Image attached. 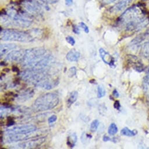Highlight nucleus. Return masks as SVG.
<instances>
[{
	"instance_id": "nucleus-11",
	"label": "nucleus",
	"mask_w": 149,
	"mask_h": 149,
	"mask_svg": "<svg viewBox=\"0 0 149 149\" xmlns=\"http://www.w3.org/2000/svg\"><path fill=\"white\" fill-rule=\"evenodd\" d=\"M34 95L33 90H28L26 91H25L23 94H22L20 95H18L17 101L19 102H24L31 97H32Z\"/></svg>"
},
{
	"instance_id": "nucleus-24",
	"label": "nucleus",
	"mask_w": 149,
	"mask_h": 149,
	"mask_svg": "<svg viewBox=\"0 0 149 149\" xmlns=\"http://www.w3.org/2000/svg\"><path fill=\"white\" fill-rule=\"evenodd\" d=\"M15 123L14 120H13V118H11V117H9L8 119V124H7V126L10 127L13 125H14Z\"/></svg>"
},
{
	"instance_id": "nucleus-9",
	"label": "nucleus",
	"mask_w": 149,
	"mask_h": 149,
	"mask_svg": "<svg viewBox=\"0 0 149 149\" xmlns=\"http://www.w3.org/2000/svg\"><path fill=\"white\" fill-rule=\"evenodd\" d=\"M131 2V0H120L111 8L112 12L118 13L123 10Z\"/></svg>"
},
{
	"instance_id": "nucleus-26",
	"label": "nucleus",
	"mask_w": 149,
	"mask_h": 149,
	"mask_svg": "<svg viewBox=\"0 0 149 149\" xmlns=\"http://www.w3.org/2000/svg\"><path fill=\"white\" fill-rule=\"evenodd\" d=\"M112 95L115 98H118L119 97V94L116 90H113V91L112 93Z\"/></svg>"
},
{
	"instance_id": "nucleus-1",
	"label": "nucleus",
	"mask_w": 149,
	"mask_h": 149,
	"mask_svg": "<svg viewBox=\"0 0 149 149\" xmlns=\"http://www.w3.org/2000/svg\"><path fill=\"white\" fill-rule=\"evenodd\" d=\"M58 95L54 93H49L38 97L32 105V109L35 112H43L52 109L59 104Z\"/></svg>"
},
{
	"instance_id": "nucleus-6",
	"label": "nucleus",
	"mask_w": 149,
	"mask_h": 149,
	"mask_svg": "<svg viewBox=\"0 0 149 149\" xmlns=\"http://www.w3.org/2000/svg\"><path fill=\"white\" fill-rule=\"evenodd\" d=\"M45 141V138H39L37 139H32V140H26L24 142L18 144L17 146V148H34L37 146H40Z\"/></svg>"
},
{
	"instance_id": "nucleus-13",
	"label": "nucleus",
	"mask_w": 149,
	"mask_h": 149,
	"mask_svg": "<svg viewBox=\"0 0 149 149\" xmlns=\"http://www.w3.org/2000/svg\"><path fill=\"white\" fill-rule=\"evenodd\" d=\"M77 141V136L76 133H74L71 135L67 137V144L70 147L72 148L75 146V144Z\"/></svg>"
},
{
	"instance_id": "nucleus-19",
	"label": "nucleus",
	"mask_w": 149,
	"mask_h": 149,
	"mask_svg": "<svg viewBox=\"0 0 149 149\" xmlns=\"http://www.w3.org/2000/svg\"><path fill=\"white\" fill-rule=\"evenodd\" d=\"M65 40H66V41H67L69 44H70L71 46H74V45L76 44V40H75V39H74L72 36H67V37L65 38Z\"/></svg>"
},
{
	"instance_id": "nucleus-7",
	"label": "nucleus",
	"mask_w": 149,
	"mask_h": 149,
	"mask_svg": "<svg viewBox=\"0 0 149 149\" xmlns=\"http://www.w3.org/2000/svg\"><path fill=\"white\" fill-rule=\"evenodd\" d=\"M100 52V55L103 60V61L108 64L111 67H115V65L114 64L115 63V60L113 57L111 56V55L107 52H106L104 49L101 48L99 50Z\"/></svg>"
},
{
	"instance_id": "nucleus-3",
	"label": "nucleus",
	"mask_w": 149,
	"mask_h": 149,
	"mask_svg": "<svg viewBox=\"0 0 149 149\" xmlns=\"http://www.w3.org/2000/svg\"><path fill=\"white\" fill-rule=\"evenodd\" d=\"M46 50L40 47L26 49L25 54L21 64L24 67H28L29 68L43 57L46 54Z\"/></svg>"
},
{
	"instance_id": "nucleus-30",
	"label": "nucleus",
	"mask_w": 149,
	"mask_h": 149,
	"mask_svg": "<svg viewBox=\"0 0 149 149\" xmlns=\"http://www.w3.org/2000/svg\"><path fill=\"white\" fill-rule=\"evenodd\" d=\"M12 70H13V71H14V72H19V68L18 67H17V66H15V65L13 67Z\"/></svg>"
},
{
	"instance_id": "nucleus-23",
	"label": "nucleus",
	"mask_w": 149,
	"mask_h": 149,
	"mask_svg": "<svg viewBox=\"0 0 149 149\" xmlns=\"http://www.w3.org/2000/svg\"><path fill=\"white\" fill-rule=\"evenodd\" d=\"M44 3H47V4H54L57 3L59 0H40Z\"/></svg>"
},
{
	"instance_id": "nucleus-12",
	"label": "nucleus",
	"mask_w": 149,
	"mask_h": 149,
	"mask_svg": "<svg viewBox=\"0 0 149 149\" xmlns=\"http://www.w3.org/2000/svg\"><path fill=\"white\" fill-rule=\"evenodd\" d=\"M78 96H79V93L77 91H73L70 93V96L67 100L68 107H70L74 102H76V101L78 98Z\"/></svg>"
},
{
	"instance_id": "nucleus-31",
	"label": "nucleus",
	"mask_w": 149,
	"mask_h": 149,
	"mask_svg": "<svg viewBox=\"0 0 149 149\" xmlns=\"http://www.w3.org/2000/svg\"><path fill=\"white\" fill-rule=\"evenodd\" d=\"M7 15V11L4 9H2L1 10V15Z\"/></svg>"
},
{
	"instance_id": "nucleus-22",
	"label": "nucleus",
	"mask_w": 149,
	"mask_h": 149,
	"mask_svg": "<svg viewBox=\"0 0 149 149\" xmlns=\"http://www.w3.org/2000/svg\"><path fill=\"white\" fill-rule=\"evenodd\" d=\"M72 31L74 33L77 35H79L80 33V31L79 28L77 25H73L72 26Z\"/></svg>"
},
{
	"instance_id": "nucleus-18",
	"label": "nucleus",
	"mask_w": 149,
	"mask_h": 149,
	"mask_svg": "<svg viewBox=\"0 0 149 149\" xmlns=\"http://www.w3.org/2000/svg\"><path fill=\"white\" fill-rule=\"evenodd\" d=\"M77 68L75 67H71L68 70V77L71 78L76 75Z\"/></svg>"
},
{
	"instance_id": "nucleus-15",
	"label": "nucleus",
	"mask_w": 149,
	"mask_h": 149,
	"mask_svg": "<svg viewBox=\"0 0 149 149\" xmlns=\"http://www.w3.org/2000/svg\"><path fill=\"white\" fill-rule=\"evenodd\" d=\"M108 133L110 136H113V135L116 134L118 131V129L116 125L114 123H111L108 127Z\"/></svg>"
},
{
	"instance_id": "nucleus-27",
	"label": "nucleus",
	"mask_w": 149,
	"mask_h": 149,
	"mask_svg": "<svg viewBox=\"0 0 149 149\" xmlns=\"http://www.w3.org/2000/svg\"><path fill=\"white\" fill-rule=\"evenodd\" d=\"M115 1H116V0H102V2L105 4H109Z\"/></svg>"
},
{
	"instance_id": "nucleus-14",
	"label": "nucleus",
	"mask_w": 149,
	"mask_h": 149,
	"mask_svg": "<svg viewBox=\"0 0 149 149\" xmlns=\"http://www.w3.org/2000/svg\"><path fill=\"white\" fill-rule=\"evenodd\" d=\"M120 133L122 135L125 136H128V137H132L136 135V132H134L133 130H131L129 129L128 127H125L123 128L120 132Z\"/></svg>"
},
{
	"instance_id": "nucleus-5",
	"label": "nucleus",
	"mask_w": 149,
	"mask_h": 149,
	"mask_svg": "<svg viewBox=\"0 0 149 149\" xmlns=\"http://www.w3.org/2000/svg\"><path fill=\"white\" fill-rule=\"evenodd\" d=\"M26 49H20L18 50H14L7 56L6 60L16 61L19 63H21L24 56L25 54Z\"/></svg>"
},
{
	"instance_id": "nucleus-28",
	"label": "nucleus",
	"mask_w": 149,
	"mask_h": 149,
	"mask_svg": "<svg viewBox=\"0 0 149 149\" xmlns=\"http://www.w3.org/2000/svg\"><path fill=\"white\" fill-rule=\"evenodd\" d=\"M110 140H113V139H111L109 136H107L106 134L104 136V137H103V141H110Z\"/></svg>"
},
{
	"instance_id": "nucleus-33",
	"label": "nucleus",
	"mask_w": 149,
	"mask_h": 149,
	"mask_svg": "<svg viewBox=\"0 0 149 149\" xmlns=\"http://www.w3.org/2000/svg\"><path fill=\"white\" fill-rule=\"evenodd\" d=\"M5 62H6V61H1V66H3V65H6L7 64H6Z\"/></svg>"
},
{
	"instance_id": "nucleus-10",
	"label": "nucleus",
	"mask_w": 149,
	"mask_h": 149,
	"mask_svg": "<svg viewBox=\"0 0 149 149\" xmlns=\"http://www.w3.org/2000/svg\"><path fill=\"white\" fill-rule=\"evenodd\" d=\"M80 57V53L75 49L70 50L66 54V59L70 62L77 61Z\"/></svg>"
},
{
	"instance_id": "nucleus-8",
	"label": "nucleus",
	"mask_w": 149,
	"mask_h": 149,
	"mask_svg": "<svg viewBox=\"0 0 149 149\" xmlns=\"http://www.w3.org/2000/svg\"><path fill=\"white\" fill-rule=\"evenodd\" d=\"M17 45L14 43H4L1 44L0 46V56L1 58L3 57L4 55L7 54L10 51L16 49Z\"/></svg>"
},
{
	"instance_id": "nucleus-34",
	"label": "nucleus",
	"mask_w": 149,
	"mask_h": 149,
	"mask_svg": "<svg viewBox=\"0 0 149 149\" xmlns=\"http://www.w3.org/2000/svg\"><path fill=\"white\" fill-rule=\"evenodd\" d=\"M10 70L9 68H7L3 69V71H6V72H9Z\"/></svg>"
},
{
	"instance_id": "nucleus-20",
	"label": "nucleus",
	"mask_w": 149,
	"mask_h": 149,
	"mask_svg": "<svg viewBox=\"0 0 149 149\" xmlns=\"http://www.w3.org/2000/svg\"><path fill=\"white\" fill-rule=\"evenodd\" d=\"M80 26L83 29V30L84 31V32L86 33H88L89 32H90V30H89V28L87 26V25L83 22H81L80 23Z\"/></svg>"
},
{
	"instance_id": "nucleus-2",
	"label": "nucleus",
	"mask_w": 149,
	"mask_h": 149,
	"mask_svg": "<svg viewBox=\"0 0 149 149\" xmlns=\"http://www.w3.org/2000/svg\"><path fill=\"white\" fill-rule=\"evenodd\" d=\"M0 38L2 41L27 43L34 40L28 31H22L15 29H3L1 31Z\"/></svg>"
},
{
	"instance_id": "nucleus-21",
	"label": "nucleus",
	"mask_w": 149,
	"mask_h": 149,
	"mask_svg": "<svg viewBox=\"0 0 149 149\" xmlns=\"http://www.w3.org/2000/svg\"><path fill=\"white\" fill-rule=\"evenodd\" d=\"M57 116L55 115H53L51 116L49 118L48 122H49V123H52L56 122V121L57 120Z\"/></svg>"
},
{
	"instance_id": "nucleus-25",
	"label": "nucleus",
	"mask_w": 149,
	"mask_h": 149,
	"mask_svg": "<svg viewBox=\"0 0 149 149\" xmlns=\"http://www.w3.org/2000/svg\"><path fill=\"white\" fill-rule=\"evenodd\" d=\"M114 108L116 109H119V108H120V102H119V101H116L115 102Z\"/></svg>"
},
{
	"instance_id": "nucleus-29",
	"label": "nucleus",
	"mask_w": 149,
	"mask_h": 149,
	"mask_svg": "<svg viewBox=\"0 0 149 149\" xmlns=\"http://www.w3.org/2000/svg\"><path fill=\"white\" fill-rule=\"evenodd\" d=\"M65 4L67 6H70L73 4L72 0H65Z\"/></svg>"
},
{
	"instance_id": "nucleus-32",
	"label": "nucleus",
	"mask_w": 149,
	"mask_h": 149,
	"mask_svg": "<svg viewBox=\"0 0 149 149\" xmlns=\"http://www.w3.org/2000/svg\"><path fill=\"white\" fill-rule=\"evenodd\" d=\"M90 83H91V84H97L96 83V81H95V79H92V80H91L90 81Z\"/></svg>"
},
{
	"instance_id": "nucleus-17",
	"label": "nucleus",
	"mask_w": 149,
	"mask_h": 149,
	"mask_svg": "<svg viewBox=\"0 0 149 149\" xmlns=\"http://www.w3.org/2000/svg\"><path fill=\"white\" fill-rule=\"evenodd\" d=\"M100 125V122L98 120L95 119L93 121V122L91 123L90 126V130L91 132H95L97 131L98 126Z\"/></svg>"
},
{
	"instance_id": "nucleus-16",
	"label": "nucleus",
	"mask_w": 149,
	"mask_h": 149,
	"mask_svg": "<svg viewBox=\"0 0 149 149\" xmlns=\"http://www.w3.org/2000/svg\"><path fill=\"white\" fill-rule=\"evenodd\" d=\"M106 91L105 90V88L102 85H99L98 86V94L97 97L98 98H101L104 97L105 95Z\"/></svg>"
},
{
	"instance_id": "nucleus-4",
	"label": "nucleus",
	"mask_w": 149,
	"mask_h": 149,
	"mask_svg": "<svg viewBox=\"0 0 149 149\" xmlns=\"http://www.w3.org/2000/svg\"><path fill=\"white\" fill-rule=\"evenodd\" d=\"M36 130V127L32 125H25L14 127L6 130V133L8 134H26L33 133Z\"/></svg>"
}]
</instances>
